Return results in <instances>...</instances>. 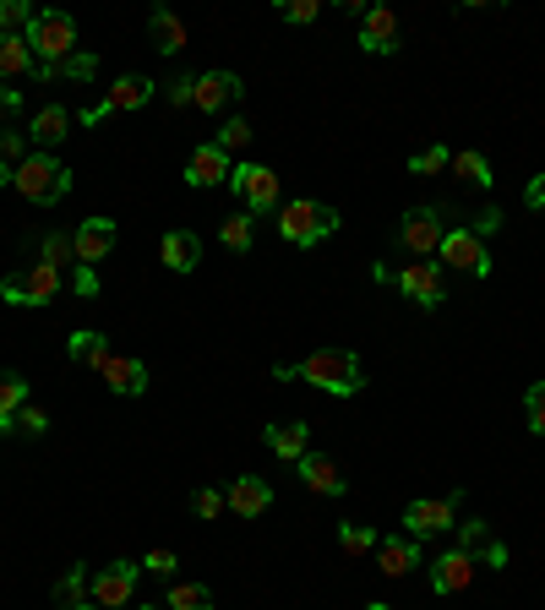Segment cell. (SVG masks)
Here are the masks:
<instances>
[{
  "label": "cell",
  "instance_id": "7a4b0ae2",
  "mask_svg": "<svg viewBox=\"0 0 545 610\" xmlns=\"http://www.w3.org/2000/svg\"><path fill=\"white\" fill-rule=\"evenodd\" d=\"M11 185H17V196H28L33 207H55V202H66L72 196V170L55 159V153H28L17 174H11Z\"/></svg>",
  "mask_w": 545,
  "mask_h": 610
},
{
  "label": "cell",
  "instance_id": "11a10c76",
  "mask_svg": "<svg viewBox=\"0 0 545 610\" xmlns=\"http://www.w3.org/2000/svg\"><path fill=\"white\" fill-rule=\"evenodd\" d=\"M0 109H6V93H0Z\"/></svg>",
  "mask_w": 545,
  "mask_h": 610
},
{
  "label": "cell",
  "instance_id": "7dc6e473",
  "mask_svg": "<svg viewBox=\"0 0 545 610\" xmlns=\"http://www.w3.org/2000/svg\"><path fill=\"white\" fill-rule=\"evenodd\" d=\"M72 289H77V295H93V289H98V272H93V267H77V272H72Z\"/></svg>",
  "mask_w": 545,
  "mask_h": 610
},
{
  "label": "cell",
  "instance_id": "f35d334b",
  "mask_svg": "<svg viewBox=\"0 0 545 610\" xmlns=\"http://www.w3.org/2000/svg\"><path fill=\"white\" fill-rule=\"evenodd\" d=\"M524 420H530L535 436H545V382H535V387L524 393Z\"/></svg>",
  "mask_w": 545,
  "mask_h": 610
},
{
  "label": "cell",
  "instance_id": "5bb4252c",
  "mask_svg": "<svg viewBox=\"0 0 545 610\" xmlns=\"http://www.w3.org/2000/svg\"><path fill=\"white\" fill-rule=\"evenodd\" d=\"M458 550L474 561V567H507V545L491 534V523H480V518H469V523H458Z\"/></svg>",
  "mask_w": 545,
  "mask_h": 610
},
{
  "label": "cell",
  "instance_id": "816d5d0a",
  "mask_svg": "<svg viewBox=\"0 0 545 610\" xmlns=\"http://www.w3.org/2000/svg\"><path fill=\"white\" fill-rule=\"evenodd\" d=\"M72 610H98V606H93V600H83V606H72Z\"/></svg>",
  "mask_w": 545,
  "mask_h": 610
},
{
  "label": "cell",
  "instance_id": "484cf974",
  "mask_svg": "<svg viewBox=\"0 0 545 610\" xmlns=\"http://www.w3.org/2000/svg\"><path fill=\"white\" fill-rule=\"evenodd\" d=\"M263 441H268V447L278 452V458H284V463H300V458L311 452V426H306V420H289V426H268V436H263Z\"/></svg>",
  "mask_w": 545,
  "mask_h": 610
},
{
  "label": "cell",
  "instance_id": "74e56055",
  "mask_svg": "<svg viewBox=\"0 0 545 610\" xmlns=\"http://www.w3.org/2000/svg\"><path fill=\"white\" fill-rule=\"evenodd\" d=\"M213 142H218V148H224V153H241V148H246V142H252V126H246V120H241V115H229V126H224V131H218V137H213Z\"/></svg>",
  "mask_w": 545,
  "mask_h": 610
},
{
  "label": "cell",
  "instance_id": "44dd1931",
  "mask_svg": "<svg viewBox=\"0 0 545 610\" xmlns=\"http://www.w3.org/2000/svg\"><path fill=\"white\" fill-rule=\"evenodd\" d=\"M469 584H474V561H469L458 545H453V550H442V556L431 561V589H437L442 600H448V595H463Z\"/></svg>",
  "mask_w": 545,
  "mask_h": 610
},
{
  "label": "cell",
  "instance_id": "603a6c76",
  "mask_svg": "<svg viewBox=\"0 0 545 610\" xmlns=\"http://www.w3.org/2000/svg\"><path fill=\"white\" fill-rule=\"evenodd\" d=\"M376 567H382V578H409L420 567V545L404 534H387V539H376Z\"/></svg>",
  "mask_w": 545,
  "mask_h": 610
},
{
  "label": "cell",
  "instance_id": "3957f363",
  "mask_svg": "<svg viewBox=\"0 0 545 610\" xmlns=\"http://www.w3.org/2000/svg\"><path fill=\"white\" fill-rule=\"evenodd\" d=\"M333 229H339V207H328V202L300 196V202H284V207H278V235H284L289 246H317V240H328Z\"/></svg>",
  "mask_w": 545,
  "mask_h": 610
},
{
  "label": "cell",
  "instance_id": "ab89813d",
  "mask_svg": "<svg viewBox=\"0 0 545 610\" xmlns=\"http://www.w3.org/2000/svg\"><path fill=\"white\" fill-rule=\"evenodd\" d=\"M317 11H322V0H284V6H278V17H284V22H295V28L317 22Z\"/></svg>",
  "mask_w": 545,
  "mask_h": 610
},
{
  "label": "cell",
  "instance_id": "f6af8a7d",
  "mask_svg": "<svg viewBox=\"0 0 545 610\" xmlns=\"http://www.w3.org/2000/svg\"><path fill=\"white\" fill-rule=\"evenodd\" d=\"M469 229H474V235H480V240H485V235H496V229H502V207H480V213H474V224H469Z\"/></svg>",
  "mask_w": 545,
  "mask_h": 610
},
{
  "label": "cell",
  "instance_id": "277c9868",
  "mask_svg": "<svg viewBox=\"0 0 545 610\" xmlns=\"http://www.w3.org/2000/svg\"><path fill=\"white\" fill-rule=\"evenodd\" d=\"M22 39H28V50L39 55V66H61L66 55H77V22H72L66 11H39Z\"/></svg>",
  "mask_w": 545,
  "mask_h": 610
},
{
  "label": "cell",
  "instance_id": "9c48e42d",
  "mask_svg": "<svg viewBox=\"0 0 545 610\" xmlns=\"http://www.w3.org/2000/svg\"><path fill=\"white\" fill-rule=\"evenodd\" d=\"M229 191L246 202V213H272L278 207V174L268 164H235L229 170Z\"/></svg>",
  "mask_w": 545,
  "mask_h": 610
},
{
  "label": "cell",
  "instance_id": "6da1fadb",
  "mask_svg": "<svg viewBox=\"0 0 545 610\" xmlns=\"http://www.w3.org/2000/svg\"><path fill=\"white\" fill-rule=\"evenodd\" d=\"M272 376H278V382H295V376H300V382H311L317 393H333V398L365 393V371L350 349H317V354H306L300 365H272Z\"/></svg>",
  "mask_w": 545,
  "mask_h": 610
},
{
  "label": "cell",
  "instance_id": "ee69618b",
  "mask_svg": "<svg viewBox=\"0 0 545 610\" xmlns=\"http://www.w3.org/2000/svg\"><path fill=\"white\" fill-rule=\"evenodd\" d=\"M191 513H196V518H218V513H224V491H196V496H191Z\"/></svg>",
  "mask_w": 545,
  "mask_h": 610
},
{
  "label": "cell",
  "instance_id": "f1b7e54d",
  "mask_svg": "<svg viewBox=\"0 0 545 610\" xmlns=\"http://www.w3.org/2000/svg\"><path fill=\"white\" fill-rule=\"evenodd\" d=\"M453 174H458V180H469V185H491V180H496V174H491V159H485L480 148L453 153Z\"/></svg>",
  "mask_w": 545,
  "mask_h": 610
},
{
  "label": "cell",
  "instance_id": "f546056e",
  "mask_svg": "<svg viewBox=\"0 0 545 610\" xmlns=\"http://www.w3.org/2000/svg\"><path fill=\"white\" fill-rule=\"evenodd\" d=\"M39 261H50V267H61V272L77 267V240H72L66 229H50V235H44V257Z\"/></svg>",
  "mask_w": 545,
  "mask_h": 610
},
{
  "label": "cell",
  "instance_id": "cb8c5ba5",
  "mask_svg": "<svg viewBox=\"0 0 545 610\" xmlns=\"http://www.w3.org/2000/svg\"><path fill=\"white\" fill-rule=\"evenodd\" d=\"M159 257L170 272H196V261H202V240L191 235V229H170L164 240H159Z\"/></svg>",
  "mask_w": 545,
  "mask_h": 610
},
{
  "label": "cell",
  "instance_id": "7bdbcfd3",
  "mask_svg": "<svg viewBox=\"0 0 545 610\" xmlns=\"http://www.w3.org/2000/svg\"><path fill=\"white\" fill-rule=\"evenodd\" d=\"M17 431H22V436H44V431H50V415H44L39 404H22V415H17Z\"/></svg>",
  "mask_w": 545,
  "mask_h": 610
},
{
  "label": "cell",
  "instance_id": "7c38bea8",
  "mask_svg": "<svg viewBox=\"0 0 545 610\" xmlns=\"http://www.w3.org/2000/svg\"><path fill=\"white\" fill-rule=\"evenodd\" d=\"M148 98H153V83H148V77H120V83L109 87V93H104L98 104H88V109H83V120H88V126H98V120H109V115L142 109Z\"/></svg>",
  "mask_w": 545,
  "mask_h": 610
},
{
  "label": "cell",
  "instance_id": "681fc988",
  "mask_svg": "<svg viewBox=\"0 0 545 610\" xmlns=\"http://www.w3.org/2000/svg\"><path fill=\"white\" fill-rule=\"evenodd\" d=\"M170 98H175V104H181V109H185V104H191V77H181V83L170 87Z\"/></svg>",
  "mask_w": 545,
  "mask_h": 610
},
{
  "label": "cell",
  "instance_id": "c3c4849f",
  "mask_svg": "<svg viewBox=\"0 0 545 610\" xmlns=\"http://www.w3.org/2000/svg\"><path fill=\"white\" fill-rule=\"evenodd\" d=\"M524 202H530L535 213H541V207H545V174H535V180L524 185Z\"/></svg>",
  "mask_w": 545,
  "mask_h": 610
},
{
  "label": "cell",
  "instance_id": "b9f144b4",
  "mask_svg": "<svg viewBox=\"0 0 545 610\" xmlns=\"http://www.w3.org/2000/svg\"><path fill=\"white\" fill-rule=\"evenodd\" d=\"M22 159H28V137H22V131H0V164L17 170Z\"/></svg>",
  "mask_w": 545,
  "mask_h": 610
},
{
  "label": "cell",
  "instance_id": "db71d44e",
  "mask_svg": "<svg viewBox=\"0 0 545 610\" xmlns=\"http://www.w3.org/2000/svg\"><path fill=\"white\" fill-rule=\"evenodd\" d=\"M131 610H159V606H131Z\"/></svg>",
  "mask_w": 545,
  "mask_h": 610
},
{
  "label": "cell",
  "instance_id": "8d00e7d4",
  "mask_svg": "<svg viewBox=\"0 0 545 610\" xmlns=\"http://www.w3.org/2000/svg\"><path fill=\"white\" fill-rule=\"evenodd\" d=\"M93 72H98V61H93L88 50H77V55H66V61L55 66V83H61V77H72V83H88Z\"/></svg>",
  "mask_w": 545,
  "mask_h": 610
},
{
  "label": "cell",
  "instance_id": "e0dca14e",
  "mask_svg": "<svg viewBox=\"0 0 545 610\" xmlns=\"http://www.w3.org/2000/svg\"><path fill=\"white\" fill-rule=\"evenodd\" d=\"M98 376H104V387H109L115 398H142V393H148V365L131 360V354H109V360L98 365Z\"/></svg>",
  "mask_w": 545,
  "mask_h": 610
},
{
  "label": "cell",
  "instance_id": "1f68e13d",
  "mask_svg": "<svg viewBox=\"0 0 545 610\" xmlns=\"http://www.w3.org/2000/svg\"><path fill=\"white\" fill-rule=\"evenodd\" d=\"M72 360L98 371V365L109 360V344H104V333H88V328H83V333H72Z\"/></svg>",
  "mask_w": 545,
  "mask_h": 610
},
{
  "label": "cell",
  "instance_id": "60d3db41",
  "mask_svg": "<svg viewBox=\"0 0 545 610\" xmlns=\"http://www.w3.org/2000/svg\"><path fill=\"white\" fill-rule=\"evenodd\" d=\"M409 170L415 174H442V170H453V159H448V148H420Z\"/></svg>",
  "mask_w": 545,
  "mask_h": 610
},
{
  "label": "cell",
  "instance_id": "83f0119b",
  "mask_svg": "<svg viewBox=\"0 0 545 610\" xmlns=\"http://www.w3.org/2000/svg\"><path fill=\"white\" fill-rule=\"evenodd\" d=\"M22 404H28V382H22L17 371H6V365H0V436H17V415H22Z\"/></svg>",
  "mask_w": 545,
  "mask_h": 610
},
{
  "label": "cell",
  "instance_id": "e575fe53",
  "mask_svg": "<svg viewBox=\"0 0 545 610\" xmlns=\"http://www.w3.org/2000/svg\"><path fill=\"white\" fill-rule=\"evenodd\" d=\"M88 567H83V561H77V567H72V572H66V578H61V584H55V606H83V589H88Z\"/></svg>",
  "mask_w": 545,
  "mask_h": 610
},
{
  "label": "cell",
  "instance_id": "ac0fdd59",
  "mask_svg": "<svg viewBox=\"0 0 545 610\" xmlns=\"http://www.w3.org/2000/svg\"><path fill=\"white\" fill-rule=\"evenodd\" d=\"M300 480H306L311 496H344L350 491V480H344V469H339L333 452H306L300 458Z\"/></svg>",
  "mask_w": 545,
  "mask_h": 610
},
{
  "label": "cell",
  "instance_id": "2e32d148",
  "mask_svg": "<svg viewBox=\"0 0 545 610\" xmlns=\"http://www.w3.org/2000/svg\"><path fill=\"white\" fill-rule=\"evenodd\" d=\"M246 87L235 72H202V77H191V109H202V115H218L224 104H235Z\"/></svg>",
  "mask_w": 545,
  "mask_h": 610
},
{
  "label": "cell",
  "instance_id": "8fae6325",
  "mask_svg": "<svg viewBox=\"0 0 545 610\" xmlns=\"http://www.w3.org/2000/svg\"><path fill=\"white\" fill-rule=\"evenodd\" d=\"M458 502H463V491H448V496H420V502H409L404 507V528L409 534H442V528H458Z\"/></svg>",
  "mask_w": 545,
  "mask_h": 610
},
{
  "label": "cell",
  "instance_id": "d6a6232c",
  "mask_svg": "<svg viewBox=\"0 0 545 610\" xmlns=\"http://www.w3.org/2000/svg\"><path fill=\"white\" fill-rule=\"evenodd\" d=\"M218 240H224L229 252H252V240H257V235H252V213H229V218L218 224Z\"/></svg>",
  "mask_w": 545,
  "mask_h": 610
},
{
  "label": "cell",
  "instance_id": "8992f818",
  "mask_svg": "<svg viewBox=\"0 0 545 610\" xmlns=\"http://www.w3.org/2000/svg\"><path fill=\"white\" fill-rule=\"evenodd\" d=\"M387 283H398L420 311H437V306L448 300V272H442V261H404Z\"/></svg>",
  "mask_w": 545,
  "mask_h": 610
},
{
  "label": "cell",
  "instance_id": "d4e9b609",
  "mask_svg": "<svg viewBox=\"0 0 545 610\" xmlns=\"http://www.w3.org/2000/svg\"><path fill=\"white\" fill-rule=\"evenodd\" d=\"M148 33H153V50H159V55H181L185 50V22L170 6H153V11H148Z\"/></svg>",
  "mask_w": 545,
  "mask_h": 610
},
{
  "label": "cell",
  "instance_id": "9a60e30c",
  "mask_svg": "<svg viewBox=\"0 0 545 610\" xmlns=\"http://www.w3.org/2000/svg\"><path fill=\"white\" fill-rule=\"evenodd\" d=\"M229 153L218 148V142H202V148H191V159H185V185L191 191H213V185H224L229 180Z\"/></svg>",
  "mask_w": 545,
  "mask_h": 610
},
{
  "label": "cell",
  "instance_id": "bcb514c9",
  "mask_svg": "<svg viewBox=\"0 0 545 610\" xmlns=\"http://www.w3.org/2000/svg\"><path fill=\"white\" fill-rule=\"evenodd\" d=\"M142 572H159V578H170V572H175V550H148V556H142Z\"/></svg>",
  "mask_w": 545,
  "mask_h": 610
},
{
  "label": "cell",
  "instance_id": "f907efd6",
  "mask_svg": "<svg viewBox=\"0 0 545 610\" xmlns=\"http://www.w3.org/2000/svg\"><path fill=\"white\" fill-rule=\"evenodd\" d=\"M11 174H17L11 164H0V185H11Z\"/></svg>",
  "mask_w": 545,
  "mask_h": 610
},
{
  "label": "cell",
  "instance_id": "ba28073f",
  "mask_svg": "<svg viewBox=\"0 0 545 610\" xmlns=\"http://www.w3.org/2000/svg\"><path fill=\"white\" fill-rule=\"evenodd\" d=\"M137 578H142V567L137 561H109V567H98L88 578V595L98 610H120L131 606V595H137Z\"/></svg>",
  "mask_w": 545,
  "mask_h": 610
},
{
  "label": "cell",
  "instance_id": "52a82bcc",
  "mask_svg": "<svg viewBox=\"0 0 545 610\" xmlns=\"http://www.w3.org/2000/svg\"><path fill=\"white\" fill-rule=\"evenodd\" d=\"M442 235H448L442 207H409V213H404V224L393 229V240H398L409 257H431V252L442 246Z\"/></svg>",
  "mask_w": 545,
  "mask_h": 610
},
{
  "label": "cell",
  "instance_id": "d6986e66",
  "mask_svg": "<svg viewBox=\"0 0 545 610\" xmlns=\"http://www.w3.org/2000/svg\"><path fill=\"white\" fill-rule=\"evenodd\" d=\"M224 507H229L235 518H263V513L272 507V480H263V474H241V480H229Z\"/></svg>",
  "mask_w": 545,
  "mask_h": 610
},
{
  "label": "cell",
  "instance_id": "5b68a950",
  "mask_svg": "<svg viewBox=\"0 0 545 610\" xmlns=\"http://www.w3.org/2000/svg\"><path fill=\"white\" fill-rule=\"evenodd\" d=\"M61 289H66V272L50 267V261H28L22 272L0 278V300L6 306H50Z\"/></svg>",
  "mask_w": 545,
  "mask_h": 610
},
{
  "label": "cell",
  "instance_id": "836d02e7",
  "mask_svg": "<svg viewBox=\"0 0 545 610\" xmlns=\"http://www.w3.org/2000/svg\"><path fill=\"white\" fill-rule=\"evenodd\" d=\"M170 610H213L207 584H170Z\"/></svg>",
  "mask_w": 545,
  "mask_h": 610
},
{
  "label": "cell",
  "instance_id": "4dcf8cb0",
  "mask_svg": "<svg viewBox=\"0 0 545 610\" xmlns=\"http://www.w3.org/2000/svg\"><path fill=\"white\" fill-rule=\"evenodd\" d=\"M376 539H382V534H376V528H365V523H339V550H344V556H365V550H376Z\"/></svg>",
  "mask_w": 545,
  "mask_h": 610
},
{
  "label": "cell",
  "instance_id": "f5cc1de1",
  "mask_svg": "<svg viewBox=\"0 0 545 610\" xmlns=\"http://www.w3.org/2000/svg\"><path fill=\"white\" fill-rule=\"evenodd\" d=\"M365 610H393V606H382V600H376V606H365Z\"/></svg>",
  "mask_w": 545,
  "mask_h": 610
},
{
  "label": "cell",
  "instance_id": "30bf717a",
  "mask_svg": "<svg viewBox=\"0 0 545 610\" xmlns=\"http://www.w3.org/2000/svg\"><path fill=\"white\" fill-rule=\"evenodd\" d=\"M437 252L448 257V267L469 272V278H491V246H485L474 229H448Z\"/></svg>",
  "mask_w": 545,
  "mask_h": 610
},
{
  "label": "cell",
  "instance_id": "4316f807",
  "mask_svg": "<svg viewBox=\"0 0 545 610\" xmlns=\"http://www.w3.org/2000/svg\"><path fill=\"white\" fill-rule=\"evenodd\" d=\"M39 72V55L28 50V39L22 33H0V77H33Z\"/></svg>",
  "mask_w": 545,
  "mask_h": 610
},
{
  "label": "cell",
  "instance_id": "4fadbf2b",
  "mask_svg": "<svg viewBox=\"0 0 545 610\" xmlns=\"http://www.w3.org/2000/svg\"><path fill=\"white\" fill-rule=\"evenodd\" d=\"M398 44H404L398 11H393V6H365V17H361V50L365 55H393Z\"/></svg>",
  "mask_w": 545,
  "mask_h": 610
},
{
  "label": "cell",
  "instance_id": "7402d4cb",
  "mask_svg": "<svg viewBox=\"0 0 545 610\" xmlns=\"http://www.w3.org/2000/svg\"><path fill=\"white\" fill-rule=\"evenodd\" d=\"M66 131H72V109H66V104H44V109L28 120V137L39 142V153H55V148L66 142Z\"/></svg>",
  "mask_w": 545,
  "mask_h": 610
},
{
  "label": "cell",
  "instance_id": "d590c367",
  "mask_svg": "<svg viewBox=\"0 0 545 610\" xmlns=\"http://www.w3.org/2000/svg\"><path fill=\"white\" fill-rule=\"evenodd\" d=\"M33 17H39V11H33L28 0H0V33H28Z\"/></svg>",
  "mask_w": 545,
  "mask_h": 610
},
{
  "label": "cell",
  "instance_id": "ffe728a7",
  "mask_svg": "<svg viewBox=\"0 0 545 610\" xmlns=\"http://www.w3.org/2000/svg\"><path fill=\"white\" fill-rule=\"evenodd\" d=\"M72 240H77V267H93V261H104L115 252L120 229H115V218H83V229Z\"/></svg>",
  "mask_w": 545,
  "mask_h": 610
}]
</instances>
